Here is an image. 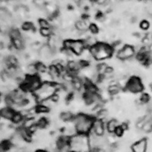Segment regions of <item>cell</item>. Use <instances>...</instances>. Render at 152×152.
Masks as SVG:
<instances>
[{
  "label": "cell",
  "mask_w": 152,
  "mask_h": 152,
  "mask_svg": "<svg viewBox=\"0 0 152 152\" xmlns=\"http://www.w3.org/2000/svg\"><path fill=\"white\" fill-rule=\"evenodd\" d=\"M61 85L59 84L50 81L43 82L40 88L34 93L37 102L42 103L45 100L50 99L60 90Z\"/></svg>",
  "instance_id": "6da1fadb"
},
{
  "label": "cell",
  "mask_w": 152,
  "mask_h": 152,
  "mask_svg": "<svg viewBox=\"0 0 152 152\" xmlns=\"http://www.w3.org/2000/svg\"><path fill=\"white\" fill-rule=\"evenodd\" d=\"M94 119L91 116L85 113L76 115L73 120L76 132L81 135H89L93 128Z\"/></svg>",
  "instance_id": "7a4b0ae2"
},
{
  "label": "cell",
  "mask_w": 152,
  "mask_h": 152,
  "mask_svg": "<svg viewBox=\"0 0 152 152\" xmlns=\"http://www.w3.org/2000/svg\"><path fill=\"white\" fill-rule=\"evenodd\" d=\"M91 55L95 60L102 61L109 59L113 56L114 50L113 46L105 43H97L89 49Z\"/></svg>",
  "instance_id": "3957f363"
},
{
  "label": "cell",
  "mask_w": 152,
  "mask_h": 152,
  "mask_svg": "<svg viewBox=\"0 0 152 152\" xmlns=\"http://www.w3.org/2000/svg\"><path fill=\"white\" fill-rule=\"evenodd\" d=\"M63 49L71 50L75 56H81L86 50V47L83 40L67 39L63 41Z\"/></svg>",
  "instance_id": "277c9868"
},
{
  "label": "cell",
  "mask_w": 152,
  "mask_h": 152,
  "mask_svg": "<svg viewBox=\"0 0 152 152\" xmlns=\"http://www.w3.org/2000/svg\"><path fill=\"white\" fill-rule=\"evenodd\" d=\"M126 90L131 93L138 94L142 93L144 90V85L142 80L138 76H132L131 78L127 81L126 85Z\"/></svg>",
  "instance_id": "5b68a950"
},
{
  "label": "cell",
  "mask_w": 152,
  "mask_h": 152,
  "mask_svg": "<svg viewBox=\"0 0 152 152\" xmlns=\"http://www.w3.org/2000/svg\"><path fill=\"white\" fill-rule=\"evenodd\" d=\"M135 55V50L132 46L125 45L121 50L116 53V57L120 60H128Z\"/></svg>",
  "instance_id": "8992f818"
},
{
  "label": "cell",
  "mask_w": 152,
  "mask_h": 152,
  "mask_svg": "<svg viewBox=\"0 0 152 152\" xmlns=\"http://www.w3.org/2000/svg\"><path fill=\"white\" fill-rule=\"evenodd\" d=\"M105 128H104V122L103 120H100L98 119H95L94 122L93 128L91 132L94 133L95 135L102 136L104 134Z\"/></svg>",
  "instance_id": "52a82bcc"
},
{
  "label": "cell",
  "mask_w": 152,
  "mask_h": 152,
  "mask_svg": "<svg viewBox=\"0 0 152 152\" xmlns=\"http://www.w3.org/2000/svg\"><path fill=\"white\" fill-rule=\"evenodd\" d=\"M132 152H146L148 148V142L146 138H142L132 145Z\"/></svg>",
  "instance_id": "ba28073f"
},
{
  "label": "cell",
  "mask_w": 152,
  "mask_h": 152,
  "mask_svg": "<svg viewBox=\"0 0 152 152\" xmlns=\"http://www.w3.org/2000/svg\"><path fill=\"white\" fill-rule=\"evenodd\" d=\"M38 53H39V56L41 59L47 60V59H50V58H52L53 55V50L47 44V45L42 46Z\"/></svg>",
  "instance_id": "9c48e42d"
},
{
  "label": "cell",
  "mask_w": 152,
  "mask_h": 152,
  "mask_svg": "<svg viewBox=\"0 0 152 152\" xmlns=\"http://www.w3.org/2000/svg\"><path fill=\"white\" fill-rule=\"evenodd\" d=\"M16 111L11 107H5L1 110V116L7 120H12Z\"/></svg>",
  "instance_id": "30bf717a"
},
{
  "label": "cell",
  "mask_w": 152,
  "mask_h": 152,
  "mask_svg": "<svg viewBox=\"0 0 152 152\" xmlns=\"http://www.w3.org/2000/svg\"><path fill=\"white\" fill-rule=\"evenodd\" d=\"M89 25L88 22H87V20H85V18L79 20V21H77L75 24V29L78 31L81 32V33H83L85 31H88L89 29Z\"/></svg>",
  "instance_id": "8fae6325"
},
{
  "label": "cell",
  "mask_w": 152,
  "mask_h": 152,
  "mask_svg": "<svg viewBox=\"0 0 152 152\" xmlns=\"http://www.w3.org/2000/svg\"><path fill=\"white\" fill-rule=\"evenodd\" d=\"M119 123L116 119H111L106 124V128L109 133H114L116 129L119 126Z\"/></svg>",
  "instance_id": "7c38bea8"
},
{
  "label": "cell",
  "mask_w": 152,
  "mask_h": 152,
  "mask_svg": "<svg viewBox=\"0 0 152 152\" xmlns=\"http://www.w3.org/2000/svg\"><path fill=\"white\" fill-rule=\"evenodd\" d=\"M48 73L50 75V76L52 77L53 81L54 80L59 79V78H60V72H59V71L58 70V69H57V67L55 65H51V66L49 67Z\"/></svg>",
  "instance_id": "4fadbf2b"
},
{
  "label": "cell",
  "mask_w": 152,
  "mask_h": 152,
  "mask_svg": "<svg viewBox=\"0 0 152 152\" xmlns=\"http://www.w3.org/2000/svg\"><path fill=\"white\" fill-rule=\"evenodd\" d=\"M75 115L71 112H62L60 113V116H59V118H60L61 120L64 122H69V121H72L74 120Z\"/></svg>",
  "instance_id": "5bb4252c"
},
{
  "label": "cell",
  "mask_w": 152,
  "mask_h": 152,
  "mask_svg": "<svg viewBox=\"0 0 152 152\" xmlns=\"http://www.w3.org/2000/svg\"><path fill=\"white\" fill-rule=\"evenodd\" d=\"M9 35L11 40H15V39H21L22 38L21 32L16 28H12L9 31Z\"/></svg>",
  "instance_id": "9a60e30c"
},
{
  "label": "cell",
  "mask_w": 152,
  "mask_h": 152,
  "mask_svg": "<svg viewBox=\"0 0 152 152\" xmlns=\"http://www.w3.org/2000/svg\"><path fill=\"white\" fill-rule=\"evenodd\" d=\"M24 116H23L22 114H21V113L17 112V111H16L14 116H13V118H12V119L11 121H12V123H13V124H20L21 123H23V122H24Z\"/></svg>",
  "instance_id": "2e32d148"
},
{
  "label": "cell",
  "mask_w": 152,
  "mask_h": 152,
  "mask_svg": "<svg viewBox=\"0 0 152 152\" xmlns=\"http://www.w3.org/2000/svg\"><path fill=\"white\" fill-rule=\"evenodd\" d=\"M12 46L16 49L17 50H21L24 48V43L22 38L21 39H15L12 40Z\"/></svg>",
  "instance_id": "e0dca14e"
},
{
  "label": "cell",
  "mask_w": 152,
  "mask_h": 152,
  "mask_svg": "<svg viewBox=\"0 0 152 152\" xmlns=\"http://www.w3.org/2000/svg\"><path fill=\"white\" fill-rule=\"evenodd\" d=\"M35 110H36L37 113H47L50 111V109L43 104L40 103L38 105L35 107Z\"/></svg>",
  "instance_id": "ac0fdd59"
},
{
  "label": "cell",
  "mask_w": 152,
  "mask_h": 152,
  "mask_svg": "<svg viewBox=\"0 0 152 152\" xmlns=\"http://www.w3.org/2000/svg\"><path fill=\"white\" fill-rule=\"evenodd\" d=\"M49 125L48 119L45 117H42L37 121V126L39 129H45Z\"/></svg>",
  "instance_id": "d6986e66"
},
{
  "label": "cell",
  "mask_w": 152,
  "mask_h": 152,
  "mask_svg": "<svg viewBox=\"0 0 152 152\" xmlns=\"http://www.w3.org/2000/svg\"><path fill=\"white\" fill-rule=\"evenodd\" d=\"M121 90V87L119 85H110L109 88H108V91L110 94V95L117 94Z\"/></svg>",
  "instance_id": "ffe728a7"
},
{
  "label": "cell",
  "mask_w": 152,
  "mask_h": 152,
  "mask_svg": "<svg viewBox=\"0 0 152 152\" xmlns=\"http://www.w3.org/2000/svg\"><path fill=\"white\" fill-rule=\"evenodd\" d=\"M40 33L43 37H49L52 36L53 32L51 28H40Z\"/></svg>",
  "instance_id": "44dd1931"
},
{
  "label": "cell",
  "mask_w": 152,
  "mask_h": 152,
  "mask_svg": "<svg viewBox=\"0 0 152 152\" xmlns=\"http://www.w3.org/2000/svg\"><path fill=\"white\" fill-rule=\"evenodd\" d=\"M21 28H22L23 31H34V24L31 22H30V21H26V22L23 23L22 25H21Z\"/></svg>",
  "instance_id": "7402d4cb"
},
{
  "label": "cell",
  "mask_w": 152,
  "mask_h": 152,
  "mask_svg": "<svg viewBox=\"0 0 152 152\" xmlns=\"http://www.w3.org/2000/svg\"><path fill=\"white\" fill-rule=\"evenodd\" d=\"M36 69L37 73H40V74L47 72L48 71L47 69V66L43 64V63H42V62H37V63H36Z\"/></svg>",
  "instance_id": "603a6c76"
},
{
  "label": "cell",
  "mask_w": 152,
  "mask_h": 152,
  "mask_svg": "<svg viewBox=\"0 0 152 152\" xmlns=\"http://www.w3.org/2000/svg\"><path fill=\"white\" fill-rule=\"evenodd\" d=\"M142 132L146 133L151 132H152V119L146 122L145 125H144L143 128L142 129Z\"/></svg>",
  "instance_id": "cb8c5ba5"
},
{
  "label": "cell",
  "mask_w": 152,
  "mask_h": 152,
  "mask_svg": "<svg viewBox=\"0 0 152 152\" xmlns=\"http://www.w3.org/2000/svg\"><path fill=\"white\" fill-rule=\"evenodd\" d=\"M38 24H39V26L40 28H51L50 22L46 19L40 18L38 21Z\"/></svg>",
  "instance_id": "d4e9b609"
},
{
  "label": "cell",
  "mask_w": 152,
  "mask_h": 152,
  "mask_svg": "<svg viewBox=\"0 0 152 152\" xmlns=\"http://www.w3.org/2000/svg\"><path fill=\"white\" fill-rule=\"evenodd\" d=\"M139 26H140L141 29L143 30V31H147L150 28V22L147 20H143V21H141Z\"/></svg>",
  "instance_id": "484cf974"
},
{
  "label": "cell",
  "mask_w": 152,
  "mask_h": 152,
  "mask_svg": "<svg viewBox=\"0 0 152 152\" xmlns=\"http://www.w3.org/2000/svg\"><path fill=\"white\" fill-rule=\"evenodd\" d=\"M124 131L125 130L123 129V127L121 126V125H119L117 128L116 129V130H115V132H114L113 134L117 137H121V136H123V133H124Z\"/></svg>",
  "instance_id": "4316f807"
},
{
  "label": "cell",
  "mask_w": 152,
  "mask_h": 152,
  "mask_svg": "<svg viewBox=\"0 0 152 152\" xmlns=\"http://www.w3.org/2000/svg\"><path fill=\"white\" fill-rule=\"evenodd\" d=\"M89 31L91 33L93 34H98L99 32V28L95 24H91L89 25Z\"/></svg>",
  "instance_id": "83f0119b"
},
{
  "label": "cell",
  "mask_w": 152,
  "mask_h": 152,
  "mask_svg": "<svg viewBox=\"0 0 152 152\" xmlns=\"http://www.w3.org/2000/svg\"><path fill=\"white\" fill-rule=\"evenodd\" d=\"M149 100H150V97H149L148 94H142V96L140 97V101L142 104H147Z\"/></svg>",
  "instance_id": "f1b7e54d"
},
{
  "label": "cell",
  "mask_w": 152,
  "mask_h": 152,
  "mask_svg": "<svg viewBox=\"0 0 152 152\" xmlns=\"http://www.w3.org/2000/svg\"><path fill=\"white\" fill-rule=\"evenodd\" d=\"M91 1H93L95 3L98 4V5H105V4H107V2H108V0H91Z\"/></svg>",
  "instance_id": "f546056e"
},
{
  "label": "cell",
  "mask_w": 152,
  "mask_h": 152,
  "mask_svg": "<svg viewBox=\"0 0 152 152\" xmlns=\"http://www.w3.org/2000/svg\"><path fill=\"white\" fill-rule=\"evenodd\" d=\"M36 152H49V151H45V150H38V151H37Z\"/></svg>",
  "instance_id": "4dcf8cb0"
}]
</instances>
